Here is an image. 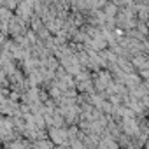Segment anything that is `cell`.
I'll return each instance as SVG.
<instances>
[{
    "label": "cell",
    "instance_id": "obj_1",
    "mask_svg": "<svg viewBox=\"0 0 149 149\" xmlns=\"http://www.w3.org/2000/svg\"><path fill=\"white\" fill-rule=\"evenodd\" d=\"M49 135H51V140L58 146H65V142L68 139V132L63 130V128H56V126H53L49 130Z\"/></svg>",
    "mask_w": 149,
    "mask_h": 149
},
{
    "label": "cell",
    "instance_id": "obj_2",
    "mask_svg": "<svg viewBox=\"0 0 149 149\" xmlns=\"http://www.w3.org/2000/svg\"><path fill=\"white\" fill-rule=\"evenodd\" d=\"M123 128H125V132L126 133H130V135H140V130H139V125H137V121L133 119V116L132 118H125L123 119Z\"/></svg>",
    "mask_w": 149,
    "mask_h": 149
},
{
    "label": "cell",
    "instance_id": "obj_3",
    "mask_svg": "<svg viewBox=\"0 0 149 149\" xmlns=\"http://www.w3.org/2000/svg\"><path fill=\"white\" fill-rule=\"evenodd\" d=\"M30 6L32 4H21V7H19V16H21V19L23 21H26L28 18H30V14H32V11H30Z\"/></svg>",
    "mask_w": 149,
    "mask_h": 149
},
{
    "label": "cell",
    "instance_id": "obj_4",
    "mask_svg": "<svg viewBox=\"0 0 149 149\" xmlns=\"http://www.w3.org/2000/svg\"><path fill=\"white\" fill-rule=\"evenodd\" d=\"M105 16H107L109 19L114 18V16H116V7H114V6H107V14H105Z\"/></svg>",
    "mask_w": 149,
    "mask_h": 149
},
{
    "label": "cell",
    "instance_id": "obj_5",
    "mask_svg": "<svg viewBox=\"0 0 149 149\" xmlns=\"http://www.w3.org/2000/svg\"><path fill=\"white\" fill-rule=\"evenodd\" d=\"M146 88H147V90H149V79H147V81H146Z\"/></svg>",
    "mask_w": 149,
    "mask_h": 149
}]
</instances>
